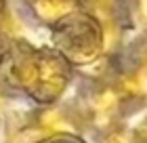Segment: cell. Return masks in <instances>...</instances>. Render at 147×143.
I'll list each match as a JSON object with an SVG mask.
<instances>
[{
  "instance_id": "cell-5",
  "label": "cell",
  "mask_w": 147,
  "mask_h": 143,
  "mask_svg": "<svg viewBox=\"0 0 147 143\" xmlns=\"http://www.w3.org/2000/svg\"><path fill=\"white\" fill-rule=\"evenodd\" d=\"M40 143H84L80 141L76 135H65V133H59V135H51V137L42 139Z\"/></svg>"
},
{
  "instance_id": "cell-1",
  "label": "cell",
  "mask_w": 147,
  "mask_h": 143,
  "mask_svg": "<svg viewBox=\"0 0 147 143\" xmlns=\"http://www.w3.org/2000/svg\"><path fill=\"white\" fill-rule=\"evenodd\" d=\"M0 80L11 93L40 105H53L69 86L71 63L55 46H34L23 38H15L0 67Z\"/></svg>"
},
{
  "instance_id": "cell-4",
  "label": "cell",
  "mask_w": 147,
  "mask_h": 143,
  "mask_svg": "<svg viewBox=\"0 0 147 143\" xmlns=\"http://www.w3.org/2000/svg\"><path fill=\"white\" fill-rule=\"evenodd\" d=\"M13 40H15V38L6 36V34H4L2 30H0V67H2V63L6 61V57H9V51H11Z\"/></svg>"
},
{
  "instance_id": "cell-6",
  "label": "cell",
  "mask_w": 147,
  "mask_h": 143,
  "mask_svg": "<svg viewBox=\"0 0 147 143\" xmlns=\"http://www.w3.org/2000/svg\"><path fill=\"white\" fill-rule=\"evenodd\" d=\"M9 95H11V91L6 88V84L0 80V107H2L4 103H6V99H9Z\"/></svg>"
},
{
  "instance_id": "cell-2",
  "label": "cell",
  "mask_w": 147,
  "mask_h": 143,
  "mask_svg": "<svg viewBox=\"0 0 147 143\" xmlns=\"http://www.w3.org/2000/svg\"><path fill=\"white\" fill-rule=\"evenodd\" d=\"M53 42L71 65L92 63L105 49L103 25L97 15L80 9L53 25Z\"/></svg>"
},
{
  "instance_id": "cell-7",
  "label": "cell",
  "mask_w": 147,
  "mask_h": 143,
  "mask_svg": "<svg viewBox=\"0 0 147 143\" xmlns=\"http://www.w3.org/2000/svg\"><path fill=\"white\" fill-rule=\"evenodd\" d=\"M139 15L147 23V0H139Z\"/></svg>"
},
{
  "instance_id": "cell-10",
  "label": "cell",
  "mask_w": 147,
  "mask_h": 143,
  "mask_svg": "<svg viewBox=\"0 0 147 143\" xmlns=\"http://www.w3.org/2000/svg\"><path fill=\"white\" fill-rule=\"evenodd\" d=\"M109 143H126V141H124L122 137H111V139H109Z\"/></svg>"
},
{
  "instance_id": "cell-8",
  "label": "cell",
  "mask_w": 147,
  "mask_h": 143,
  "mask_svg": "<svg viewBox=\"0 0 147 143\" xmlns=\"http://www.w3.org/2000/svg\"><path fill=\"white\" fill-rule=\"evenodd\" d=\"M92 2H95V4H97L99 9H101V11H107L109 6L113 4V0H92Z\"/></svg>"
},
{
  "instance_id": "cell-11",
  "label": "cell",
  "mask_w": 147,
  "mask_h": 143,
  "mask_svg": "<svg viewBox=\"0 0 147 143\" xmlns=\"http://www.w3.org/2000/svg\"><path fill=\"white\" fill-rule=\"evenodd\" d=\"M0 126H2V118H0Z\"/></svg>"
},
{
  "instance_id": "cell-3",
  "label": "cell",
  "mask_w": 147,
  "mask_h": 143,
  "mask_svg": "<svg viewBox=\"0 0 147 143\" xmlns=\"http://www.w3.org/2000/svg\"><path fill=\"white\" fill-rule=\"evenodd\" d=\"M30 13L40 23L55 25L84 6V0H25Z\"/></svg>"
},
{
  "instance_id": "cell-9",
  "label": "cell",
  "mask_w": 147,
  "mask_h": 143,
  "mask_svg": "<svg viewBox=\"0 0 147 143\" xmlns=\"http://www.w3.org/2000/svg\"><path fill=\"white\" fill-rule=\"evenodd\" d=\"M139 143H147V124L141 128V133H139Z\"/></svg>"
}]
</instances>
